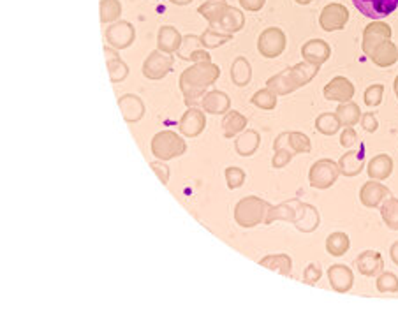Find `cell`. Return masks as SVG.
<instances>
[{"mask_svg": "<svg viewBox=\"0 0 398 317\" xmlns=\"http://www.w3.org/2000/svg\"><path fill=\"white\" fill-rule=\"evenodd\" d=\"M219 76H221V67L212 60L196 62L192 67L185 69L180 76V90L184 94L185 104L187 106L201 104L206 90L217 81Z\"/></svg>", "mask_w": 398, "mask_h": 317, "instance_id": "obj_1", "label": "cell"}, {"mask_svg": "<svg viewBox=\"0 0 398 317\" xmlns=\"http://www.w3.org/2000/svg\"><path fill=\"white\" fill-rule=\"evenodd\" d=\"M270 206V203L264 201L263 198L247 196V198L240 199L236 206H234V220H236L240 227L251 229V227H256L261 223H264V217H266Z\"/></svg>", "mask_w": 398, "mask_h": 317, "instance_id": "obj_2", "label": "cell"}, {"mask_svg": "<svg viewBox=\"0 0 398 317\" xmlns=\"http://www.w3.org/2000/svg\"><path fill=\"white\" fill-rule=\"evenodd\" d=\"M187 152V143L173 131L157 132L152 140V153L159 161H171Z\"/></svg>", "mask_w": 398, "mask_h": 317, "instance_id": "obj_3", "label": "cell"}, {"mask_svg": "<svg viewBox=\"0 0 398 317\" xmlns=\"http://www.w3.org/2000/svg\"><path fill=\"white\" fill-rule=\"evenodd\" d=\"M286 46H288V38H286V32L279 27H270L259 34L258 51L264 58L280 57L286 51Z\"/></svg>", "mask_w": 398, "mask_h": 317, "instance_id": "obj_4", "label": "cell"}, {"mask_svg": "<svg viewBox=\"0 0 398 317\" xmlns=\"http://www.w3.org/2000/svg\"><path fill=\"white\" fill-rule=\"evenodd\" d=\"M338 175H340V169L335 161H329V159H321V161L314 162L310 171H308V181L314 189L325 190L337 181Z\"/></svg>", "mask_w": 398, "mask_h": 317, "instance_id": "obj_5", "label": "cell"}, {"mask_svg": "<svg viewBox=\"0 0 398 317\" xmlns=\"http://www.w3.org/2000/svg\"><path fill=\"white\" fill-rule=\"evenodd\" d=\"M175 66V58L164 51L156 50L148 55L143 64V76L148 79H162L169 75Z\"/></svg>", "mask_w": 398, "mask_h": 317, "instance_id": "obj_6", "label": "cell"}, {"mask_svg": "<svg viewBox=\"0 0 398 317\" xmlns=\"http://www.w3.org/2000/svg\"><path fill=\"white\" fill-rule=\"evenodd\" d=\"M136 29L132 23L125 20H119L111 23L106 29V41L108 46L115 48V50H125L134 42Z\"/></svg>", "mask_w": 398, "mask_h": 317, "instance_id": "obj_7", "label": "cell"}, {"mask_svg": "<svg viewBox=\"0 0 398 317\" xmlns=\"http://www.w3.org/2000/svg\"><path fill=\"white\" fill-rule=\"evenodd\" d=\"M353 4L363 16L374 21L390 16L398 9V0H353Z\"/></svg>", "mask_w": 398, "mask_h": 317, "instance_id": "obj_8", "label": "cell"}, {"mask_svg": "<svg viewBox=\"0 0 398 317\" xmlns=\"http://www.w3.org/2000/svg\"><path fill=\"white\" fill-rule=\"evenodd\" d=\"M349 21V9L342 4H328L319 14V25L326 32L342 30Z\"/></svg>", "mask_w": 398, "mask_h": 317, "instance_id": "obj_9", "label": "cell"}, {"mask_svg": "<svg viewBox=\"0 0 398 317\" xmlns=\"http://www.w3.org/2000/svg\"><path fill=\"white\" fill-rule=\"evenodd\" d=\"M273 150H289L291 153H310L312 152V143L310 138L303 132H282L273 141Z\"/></svg>", "mask_w": 398, "mask_h": 317, "instance_id": "obj_10", "label": "cell"}, {"mask_svg": "<svg viewBox=\"0 0 398 317\" xmlns=\"http://www.w3.org/2000/svg\"><path fill=\"white\" fill-rule=\"evenodd\" d=\"M391 36H393V30H391V27L388 25V23H384V21L377 20L369 23V25L365 27V30H363V42H362L363 53L369 55L370 51L374 50L375 46H379L384 41H390Z\"/></svg>", "mask_w": 398, "mask_h": 317, "instance_id": "obj_11", "label": "cell"}, {"mask_svg": "<svg viewBox=\"0 0 398 317\" xmlns=\"http://www.w3.org/2000/svg\"><path fill=\"white\" fill-rule=\"evenodd\" d=\"M205 46L201 45V38L199 36H184L182 39V45L177 51V57H180L182 60H190V62H210L212 57L206 50H203Z\"/></svg>", "mask_w": 398, "mask_h": 317, "instance_id": "obj_12", "label": "cell"}, {"mask_svg": "<svg viewBox=\"0 0 398 317\" xmlns=\"http://www.w3.org/2000/svg\"><path fill=\"white\" fill-rule=\"evenodd\" d=\"M295 227L300 233H314V231L319 227L321 217L319 212L314 205H308L298 199V205H296V217H295Z\"/></svg>", "mask_w": 398, "mask_h": 317, "instance_id": "obj_13", "label": "cell"}, {"mask_svg": "<svg viewBox=\"0 0 398 317\" xmlns=\"http://www.w3.org/2000/svg\"><path fill=\"white\" fill-rule=\"evenodd\" d=\"M178 129L185 138H197L206 129V115L205 112L190 106L187 112L182 115Z\"/></svg>", "mask_w": 398, "mask_h": 317, "instance_id": "obj_14", "label": "cell"}, {"mask_svg": "<svg viewBox=\"0 0 398 317\" xmlns=\"http://www.w3.org/2000/svg\"><path fill=\"white\" fill-rule=\"evenodd\" d=\"M391 198V192L386 186L379 183V180L366 181L360 190V201L366 208H379L386 199Z\"/></svg>", "mask_w": 398, "mask_h": 317, "instance_id": "obj_15", "label": "cell"}, {"mask_svg": "<svg viewBox=\"0 0 398 317\" xmlns=\"http://www.w3.org/2000/svg\"><path fill=\"white\" fill-rule=\"evenodd\" d=\"M301 57L305 62L314 64V66L321 67L326 64L332 57V48L325 39H310L301 46Z\"/></svg>", "mask_w": 398, "mask_h": 317, "instance_id": "obj_16", "label": "cell"}, {"mask_svg": "<svg viewBox=\"0 0 398 317\" xmlns=\"http://www.w3.org/2000/svg\"><path fill=\"white\" fill-rule=\"evenodd\" d=\"M323 94H325V97L328 101L349 103V101L354 97V94H356V88H354L353 83L345 78V76H335V78L326 85Z\"/></svg>", "mask_w": 398, "mask_h": 317, "instance_id": "obj_17", "label": "cell"}, {"mask_svg": "<svg viewBox=\"0 0 398 317\" xmlns=\"http://www.w3.org/2000/svg\"><path fill=\"white\" fill-rule=\"evenodd\" d=\"M243 25H245V14L238 8L227 5L226 11L221 14V18L215 21L214 25L208 27H212V29L222 34H236L243 29Z\"/></svg>", "mask_w": 398, "mask_h": 317, "instance_id": "obj_18", "label": "cell"}, {"mask_svg": "<svg viewBox=\"0 0 398 317\" xmlns=\"http://www.w3.org/2000/svg\"><path fill=\"white\" fill-rule=\"evenodd\" d=\"M119 107L120 113H122L123 120L127 122V124H136V122H140L141 118L145 116V103L141 101V97L134 94H125L122 95L119 99Z\"/></svg>", "mask_w": 398, "mask_h": 317, "instance_id": "obj_19", "label": "cell"}, {"mask_svg": "<svg viewBox=\"0 0 398 317\" xmlns=\"http://www.w3.org/2000/svg\"><path fill=\"white\" fill-rule=\"evenodd\" d=\"M328 280L333 291L344 294V292H349L353 289L354 273L345 264H333V266L328 268Z\"/></svg>", "mask_w": 398, "mask_h": 317, "instance_id": "obj_20", "label": "cell"}, {"mask_svg": "<svg viewBox=\"0 0 398 317\" xmlns=\"http://www.w3.org/2000/svg\"><path fill=\"white\" fill-rule=\"evenodd\" d=\"M356 268L362 275L375 277L384 272V259H382L381 252L365 251L356 257Z\"/></svg>", "mask_w": 398, "mask_h": 317, "instance_id": "obj_21", "label": "cell"}, {"mask_svg": "<svg viewBox=\"0 0 398 317\" xmlns=\"http://www.w3.org/2000/svg\"><path fill=\"white\" fill-rule=\"evenodd\" d=\"M201 107L203 112L210 113V115H226L231 107L229 95L222 90L206 92V95L201 101Z\"/></svg>", "mask_w": 398, "mask_h": 317, "instance_id": "obj_22", "label": "cell"}, {"mask_svg": "<svg viewBox=\"0 0 398 317\" xmlns=\"http://www.w3.org/2000/svg\"><path fill=\"white\" fill-rule=\"evenodd\" d=\"M366 57L377 67H391L393 64L398 62V48L390 39V41H384L379 46H375Z\"/></svg>", "mask_w": 398, "mask_h": 317, "instance_id": "obj_23", "label": "cell"}, {"mask_svg": "<svg viewBox=\"0 0 398 317\" xmlns=\"http://www.w3.org/2000/svg\"><path fill=\"white\" fill-rule=\"evenodd\" d=\"M182 39H184V36H182V34L178 32V29H175V27L171 25L160 27L159 34H157V50L164 51V53L168 55L177 53L178 48H180L182 45Z\"/></svg>", "mask_w": 398, "mask_h": 317, "instance_id": "obj_24", "label": "cell"}, {"mask_svg": "<svg viewBox=\"0 0 398 317\" xmlns=\"http://www.w3.org/2000/svg\"><path fill=\"white\" fill-rule=\"evenodd\" d=\"M296 205H298V198H291L277 206H270L266 217H264V224L277 223V220H284V223L293 224L296 217Z\"/></svg>", "mask_w": 398, "mask_h": 317, "instance_id": "obj_25", "label": "cell"}, {"mask_svg": "<svg viewBox=\"0 0 398 317\" xmlns=\"http://www.w3.org/2000/svg\"><path fill=\"white\" fill-rule=\"evenodd\" d=\"M366 173L370 180H386L393 173V159L388 153H379L374 159H370Z\"/></svg>", "mask_w": 398, "mask_h": 317, "instance_id": "obj_26", "label": "cell"}, {"mask_svg": "<svg viewBox=\"0 0 398 317\" xmlns=\"http://www.w3.org/2000/svg\"><path fill=\"white\" fill-rule=\"evenodd\" d=\"M363 168H365V155H363V149L358 150V152H347L340 157L338 161V169H340V175L344 177H358L362 173Z\"/></svg>", "mask_w": 398, "mask_h": 317, "instance_id": "obj_27", "label": "cell"}, {"mask_svg": "<svg viewBox=\"0 0 398 317\" xmlns=\"http://www.w3.org/2000/svg\"><path fill=\"white\" fill-rule=\"evenodd\" d=\"M259 144H261V136H259V132L252 131V129H245V131L236 138V141H234V150H236L238 155L251 157L258 152Z\"/></svg>", "mask_w": 398, "mask_h": 317, "instance_id": "obj_28", "label": "cell"}, {"mask_svg": "<svg viewBox=\"0 0 398 317\" xmlns=\"http://www.w3.org/2000/svg\"><path fill=\"white\" fill-rule=\"evenodd\" d=\"M288 73L289 78H291L293 83L296 85V88H301L316 78L317 73H319V67L314 66V64L300 62L293 67H288Z\"/></svg>", "mask_w": 398, "mask_h": 317, "instance_id": "obj_29", "label": "cell"}, {"mask_svg": "<svg viewBox=\"0 0 398 317\" xmlns=\"http://www.w3.org/2000/svg\"><path fill=\"white\" fill-rule=\"evenodd\" d=\"M247 127V116H243L242 113L236 112V110H229V112L224 115L222 118V131H224V136L226 138H234L242 134Z\"/></svg>", "mask_w": 398, "mask_h": 317, "instance_id": "obj_30", "label": "cell"}, {"mask_svg": "<svg viewBox=\"0 0 398 317\" xmlns=\"http://www.w3.org/2000/svg\"><path fill=\"white\" fill-rule=\"evenodd\" d=\"M259 264L263 268H268L271 272L279 273V275L288 277L291 275V268H293V259L288 254H270L264 255L263 259L259 261Z\"/></svg>", "mask_w": 398, "mask_h": 317, "instance_id": "obj_31", "label": "cell"}, {"mask_svg": "<svg viewBox=\"0 0 398 317\" xmlns=\"http://www.w3.org/2000/svg\"><path fill=\"white\" fill-rule=\"evenodd\" d=\"M252 79V67L245 57H236L231 64V81L236 87H247Z\"/></svg>", "mask_w": 398, "mask_h": 317, "instance_id": "obj_32", "label": "cell"}, {"mask_svg": "<svg viewBox=\"0 0 398 317\" xmlns=\"http://www.w3.org/2000/svg\"><path fill=\"white\" fill-rule=\"evenodd\" d=\"M266 88H270V90L277 95H288L293 94L295 90H298L295 83H293V79L289 78L288 69H284L279 75L271 76L266 81Z\"/></svg>", "mask_w": 398, "mask_h": 317, "instance_id": "obj_33", "label": "cell"}, {"mask_svg": "<svg viewBox=\"0 0 398 317\" xmlns=\"http://www.w3.org/2000/svg\"><path fill=\"white\" fill-rule=\"evenodd\" d=\"M351 247L349 236L342 233V231H335L326 238V251L328 254H332L333 257H342V255L347 254Z\"/></svg>", "mask_w": 398, "mask_h": 317, "instance_id": "obj_34", "label": "cell"}, {"mask_svg": "<svg viewBox=\"0 0 398 317\" xmlns=\"http://www.w3.org/2000/svg\"><path fill=\"white\" fill-rule=\"evenodd\" d=\"M335 113H337L338 120H340V125H344V127H353V125H356L362 120V110L353 101L340 103V106L337 107Z\"/></svg>", "mask_w": 398, "mask_h": 317, "instance_id": "obj_35", "label": "cell"}, {"mask_svg": "<svg viewBox=\"0 0 398 317\" xmlns=\"http://www.w3.org/2000/svg\"><path fill=\"white\" fill-rule=\"evenodd\" d=\"M226 0H206L205 4H201L197 8V13L201 14L206 21H208L210 25H214L215 21L221 18V14L226 11L227 8Z\"/></svg>", "mask_w": 398, "mask_h": 317, "instance_id": "obj_36", "label": "cell"}, {"mask_svg": "<svg viewBox=\"0 0 398 317\" xmlns=\"http://www.w3.org/2000/svg\"><path fill=\"white\" fill-rule=\"evenodd\" d=\"M316 129L325 136L337 134L340 129V120H338L337 113H321L316 118Z\"/></svg>", "mask_w": 398, "mask_h": 317, "instance_id": "obj_37", "label": "cell"}, {"mask_svg": "<svg viewBox=\"0 0 398 317\" xmlns=\"http://www.w3.org/2000/svg\"><path fill=\"white\" fill-rule=\"evenodd\" d=\"M99 13H101L103 23H115L122 14V4H120V0H101Z\"/></svg>", "mask_w": 398, "mask_h": 317, "instance_id": "obj_38", "label": "cell"}, {"mask_svg": "<svg viewBox=\"0 0 398 317\" xmlns=\"http://www.w3.org/2000/svg\"><path fill=\"white\" fill-rule=\"evenodd\" d=\"M231 39H233V34L217 32V30L212 29V27H208V29L201 34V45L205 46V48H208V50L221 48V46H224L226 42H229Z\"/></svg>", "mask_w": 398, "mask_h": 317, "instance_id": "obj_39", "label": "cell"}, {"mask_svg": "<svg viewBox=\"0 0 398 317\" xmlns=\"http://www.w3.org/2000/svg\"><path fill=\"white\" fill-rule=\"evenodd\" d=\"M381 218L390 229L398 231V199L390 198L381 205Z\"/></svg>", "mask_w": 398, "mask_h": 317, "instance_id": "obj_40", "label": "cell"}, {"mask_svg": "<svg viewBox=\"0 0 398 317\" xmlns=\"http://www.w3.org/2000/svg\"><path fill=\"white\" fill-rule=\"evenodd\" d=\"M277 97L279 95L273 94L270 88H263V90H258L254 95H252L251 103L254 106H258L259 110H273L277 106Z\"/></svg>", "mask_w": 398, "mask_h": 317, "instance_id": "obj_41", "label": "cell"}, {"mask_svg": "<svg viewBox=\"0 0 398 317\" xmlns=\"http://www.w3.org/2000/svg\"><path fill=\"white\" fill-rule=\"evenodd\" d=\"M106 64L111 83H120L129 76V67L122 58H113V60H108Z\"/></svg>", "mask_w": 398, "mask_h": 317, "instance_id": "obj_42", "label": "cell"}, {"mask_svg": "<svg viewBox=\"0 0 398 317\" xmlns=\"http://www.w3.org/2000/svg\"><path fill=\"white\" fill-rule=\"evenodd\" d=\"M377 291L379 292H398V277L391 272H381L377 277Z\"/></svg>", "mask_w": 398, "mask_h": 317, "instance_id": "obj_43", "label": "cell"}, {"mask_svg": "<svg viewBox=\"0 0 398 317\" xmlns=\"http://www.w3.org/2000/svg\"><path fill=\"white\" fill-rule=\"evenodd\" d=\"M224 177H226V181H227V189L234 190V189H240V187L245 183L247 175L242 168H236V166H233V168H226V171H224Z\"/></svg>", "mask_w": 398, "mask_h": 317, "instance_id": "obj_44", "label": "cell"}, {"mask_svg": "<svg viewBox=\"0 0 398 317\" xmlns=\"http://www.w3.org/2000/svg\"><path fill=\"white\" fill-rule=\"evenodd\" d=\"M382 97H384V85L381 83H375V85H370L365 90L363 95V101L369 107H375L382 103Z\"/></svg>", "mask_w": 398, "mask_h": 317, "instance_id": "obj_45", "label": "cell"}, {"mask_svg": "<svg viewBox=\"0 0 398 317\" xmlns=\"http://www.w3.org/2000/svg\"><path fill=\"white\" fill-rule=\"evenodd\" d=\"M321 275H323V270H321L319 264L310 263V264H307V268H305L303 282L308 286H316L317 282H319Z\"/></svg>", "mask_w": 398, "mask_h": 317, "instance_id": "obj_46", "label": "cell"}, {"mask_svg": "<svg viewBox=\"0 0 398 317\" xmlns=\"http://www.w3.org/2000/svg\"><path fill=\"white\" fill-rule=\"evenodd\" d=\"M150 168H152L153 173H156L157 177H159L160 183H162V186H168L169 177H171V169H169L168 166L164 164V161L152 162V164H150Z\"/></svg>", "mask_w": 398, "mask_h": 317, "instance_id": "obj_47", "label": "cell"}, {"mask_svg": "<svg viewBox=\"0 0 398 317\" xmlns=\"http://www.w3.org/2000/svg\"><path fill=\"white\" fill-rule=\"evenodd\" d=\"M293 157H295V153H291L289 150H275V155L271 159V166L275 169L284 168L293 161Z\"/></svg>", "mask_w": 398, "mask_h": 317, "instance_id": "obj_48", "label": "cell"}, {"mask_svg": "<svg viewBox=\"0 0 398 317\" xmlns=\"http://www.w3.org/2000/svg\"><path fill=\"white\" fill-rule=\"evenodd\" d=\"M356 141H358V134L353 127H345L344 131H342L340 144L344 147V149H351L353 144H356Z\"/></svg>", "mask_w": 398, "mask_h": 317, "instance_id": "obj_49", "label": "cell"}, {"mask_svg": "<svg viewBox=\"0 0 398 317\" xmlns=\"http://www.w3.org/2000/svg\"><path fill=\"white\" fill-rule=\"evenodd\" d=\"M360 122H362V127L365 129L366 132H375L379 127V122H377V118H375L374 113H363Z\"/></svg>", "mask_w": 398, "mask_h": 317, "instance_id": "obj_50", "label": "cell"}, {"mask_svg": "<svg viewBox=\"0 0 398 317\" xmlns=\"http://www.w3.org/2000/svg\"><path fill=\"white\" fill-rule=\"evenodd\" d=\"M238 2L245 11H252V13L261 11L264 8V4H266V0H238Z\"/></svg>", "mask_w": 398, "mask_h": 317, "instance_id": "obj_51", "label": "cell"}, {"mask_svg": "<svg viewBox=\"0 0 398 317\" xmlns=\"http://www.w3.org/2000/svg\"><path fill=\"white\" fill-rule=\"evenodd\" d=\"M104 55H106V62L108 60H113V58H120L119 50L111 48V46H106V48H104Z\"/></svg>", "mask_w": 398, "mask_h": 317, "instance_id": "obj_52", "label": "cell"}, {"mask_svg": "<svg viewBox=\"0 0 398 317\" xmlns=\"http://www.w3.org/2000/svg\"><path fill=\"white\" fill-rule=\"evenodd\" d=\"M390 254H391V261H393V263L398 266V242H395L393 245H391Z\"/></svg>", "mask_w": 398, "mask_h": 317, "instance_id": "obj_53", "label": "cell"}, {"mask_svg": "<svg viewBox=\"0 0 398 317\" xmlns=\"http://www.w3.org/2000/svg\"><path fill=\"white\" fill-rule=\"evenodd\" d=\"M171 4H175V5H189L192 0H169Z\"/></svg>", "mask_w": 398, "mask_h": 317, "instance_id": "obj_54", "label": "cell"}, {"mask_svg": "<svg viewBox=\"0 0 398 317\" xmlns=\"http://www.w3.org/2000/svg\"><path fill=\"white\" fill-rule=\"evenodd\" d=\"M296 4H300V5H308L310 2H314V0H295Z\"/></svg>", "mask_w": 398, "mask_h": 317, "instance_id": "obj_55", "label": "cell"}, {"mask_svg": "<svg viewBox=\"0 0 398 317\" xmlns=\"http://www.w3.org/2000/svg\"><path fill=\"white\" fill-rule=\"evenodd\" d=\"M393 88H395V90H398V76H397V79H395V85H393Z\"/></svg>", "mask_w": 398, "mask_h": 317, "instance_id": "obj_56", "label": "cell"}, {"mask_svg": "<svg viewBox=\"0 0 398 317\" xmlns=\"http://www.w3.org/2000/svg\"><path fill=\"white\" fill-rule=\"evenodd\" d=\"M395 94H397V97H398V90H395Z\"/></svg>", "mask_w": 398, "mask_h": 317, "instance_id": "obj_57", "label": "cell"}]
</instances>
